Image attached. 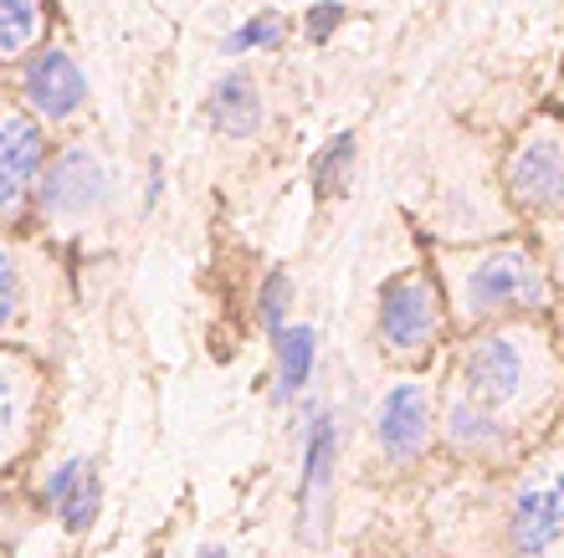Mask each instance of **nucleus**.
Masks as SVG:
<instances>
[{
  "mask_svg": "<svg viewBox=\"0 0 564 558\" xmlns=\"http://www.w3.org/2000/svg\"><path fill=\"white\" fill-rule=\"evenodd\" d=\"M98 502H104V486H98V477H93V471H83V477H77V486L73 492H67V497H62V528L67 533H83L93 523V517H98Z\"/></svg>",
  "mask_w": 564,
  "mask_h": 558,
  "instance_id": "nucleus-16",
  "label": "nucleus"
},
{
  "mask_svg": "<svg viewBox=\"0 0 564 558\" xmlns=\"http://www.w3.org/2000/svg\"><path fill=\"white\" fill-rule=\"evenodd\" d=\"M83 471H88V461H62L57 471H52V477H46V486H42V502L46 507H62V497H67V492H73L77 486V477H83Z\"/></svg>",
  "mask_w": 564,
  "mask_h": 558,
  "instance_id": "nucleus-21",
  "label": "nucleus"
},
{
  "mask_svg": "<svg viewBox=\"0 0 564 558\" xmlns=\"http://www.w3.org/2000/svg\"><path fill=\"white\" fill-rule=\"evenodd\" d=\"M42 123L26 113H6L0 118V216H15L26 206V195L42 179Z\"/></svg>",
  "mask_w": 564,
  "mask_h": 558,
  "instance_id": "nucleus-10",
  "label": "nucleus"
},
{
  "mask_svg": "<svg viewBox=\"0 0 564 558\" xmlns=\"http://www.w3.org/2000/svg\"><path fill=\"white\" fill-rule=\"evenodd\" d=\"M334 456H339V426L334 415H324L318 405H308L303 426H297V517H303V533L318 538L328 517V502H334Z\"/></svg>",
  "mask_w": 564,
  "mask_h": 558,
  "instance_id": "nucleus-4",
  "label": "nucleus"
},
{
  "mask_svg": "<svg viewBox=\"0 0 564 558\" xmlns=\"http://www.w3.org/2000/svg\"><path fill=\"white\" fill-rule=\"evenodd\" d=\"M21 98H26L36 123H67L88 103V77L62 46H42L21 67Z\"/></svg>",
  "mask_w": 564,
  "mask_h": 558,
  "instance_id": "nucleus-8",
  "label": "nucleus"
},
{
  "mask_svg": "<svg viewBox=\"0 0 564 558\" xmlns=\"http://www.w3.org/2000/svg\"><path fill=\"white\" fill-rule=\"evenodd\" d=\"M508 195L523 210H560L564 206V133L539 123L519 139L508 160Z\"/></svg>",
  "mask_w": 564,
  "mask_h": 558,
  "instance_id": "nucleus-7",
  "label": "nucleus"
},
{
  "mask_svg": "<svg viewBox=\"0 0 564 558\" xmlns=\"http://www.w3.org/2000/svg\"><path fill=\"white\" fill-rule=\"evenodd\" d=\"M268 118V103H262V88H257L252 73H226L210 83L206 92V123L226 139H252Z\"/></svg>",
  "mask_w": 564,
  "mask_h": 558,
  "instance_id": "nucleus-11",
  "label": "nucleus"
},
{
  "mask_svg": "<svg viewBox=\"0 0 564 558\" xmlns=\"http://www.w3.org/2000/svg\"><path fill=\"white\" fill-rule=\"evenodd\" d=\"M144 200H149V206L160 200V164H149V190H144Z\"/></svg>",
  "mask_w": 564,
  "mask_h": 558,
  "instance_id": "nucleus-23",
  "label": "nucleus"
},
{
  "mask_svg": "<svg viewBox=\"0 0 564 558\" xmlns=\"http://www.w3.org/2000/svg\"><path fill=\"white\" fill-rule=\"evenodd\" d=\"M339 15H344V6H313V36H318V42H324L328 36V26H339Z\"/></svg>",
  "mask_w": 564,
  "mask_h": 558,
  "instance_id": "nucleus-22",
  "label": "nucleus"
},
{
  "mask_svg": "<svg viewBox=\"0 0 564 558\" xmlns=\"http://www.w3.org/2000/svg\"><path fill=\"white\" fill-rule=\"evenodd\" d=\"M508 538L519 558H544L564 538V467H539L519 482Z\"/></svg>",
  "mask_w": 564,
  "mask_h": 558,
  "instance_id": "nucleus-6",
  "label": "nucleus"
},
{
  "mask_svg": "<svg viewBox=\"0 0 564 558\" xmlns=\"http://www.w3.org/2000/svg\"><path fill=\"white\" fill-rule=\"evenodd\" d=\"M560 277H564V247H560Z\"/></svg>",
  "mask_w": 564,
  "mask_h": 558,
  "instance_id": "nucleus-25",
  "label": "nucleus"
},
{
  "mask_svg": "<svg viewBox=\"0 0 564 558\" xmlns=\"http://www.w3.org/2000/svg\"><path fill=\"white\" fill-rule=\"evenodd\" d=\"M104 200H108V169L88 144H67L57 160L46 164V175L36 179V206H42V216H57V221H83Z\"/></svg>",
  "mask_w": 564,
  "mask_h": 558,
  "instance_id": "nucleus-5",
  "label": "nucleus"
},
{
  "mask_svg": "<svg viewBox=\"0 0 564 558\" xmlns=\"http://www.w3.org/2000/svg\"><path fill=\"white\" fill-rule=\"evenodd\" d=\"M278 42H282V21L272 11H262V15H247V21L221 42V52L226 57H247V52H272Z\"/></svg>",
  "mask_w": 564,
  "mask_h": 558,
  "instance_id": "nucleus-15",
  "label": "nucleus"
},
{
  "mask_svg": "<svg viewBox=\"0 0 564 558\" xmlns=\"http://www.w3.org/2000/svg\"><path fill=\"white\" fill-rule=\"evenodd\" d=\"M313 353H318V338L308 324H282L278 328V400H293L308 390L313 380Z\"/></svg>",
  "mask_w": 564,
  "mask_h": 558,
  "instance_id": "nucleus-13",
  "label": "nucleus"
},
{
  "mask_svg": "<svg viewBox=\"0 0 564 558\" xmlns=\"http://www.w3.org/2000/svg\"><path fill=\"white\" fill-rule=\"evenodd\" d=\"M349 164H355V133H339L334 144L318 154V185H344L349 179Z\"/></svg>",
  "mask_w": 564,
  "mask_h": 558,
  "instance_id": "nucleus-17",
  "label": "nucleus"
},
{
  "mask_svg": "<svg viewBox=\"0 0 564 558\" xmlns=\"http://www.w3.org/2000/svg\"><path fill=\"white\" fill-rule=\"evenodd\" d=\"M15 420H21V384H15L11 364L0 359V456H6V446L15 436Z\"/></svg>",
  "mask_w": 564,
  "mask_h": 558,
  "instance_id": "nucleus-18",
  "label": "nucleus"
},
{
  "mask_svg": "<svg viewBox=\"0 0 564 558\" xmlns=\"http://www.w3.org/2000/svg\"><path fill=\"white\" fill-rule=\"evenodd\" d=\"M544 277L523 247H492L462 272V308L467 318H488L498 308H544Z\"/></svg>",
  "mask_w": 564,
  "mask_h": 558,
  "instance_id": "nucleus-1",
  "label": "nucleus"
},
{
  "mask_svg": "<svg viewBox=\"0 0 564 558\" xmlns=\"http://www.w3.org/2000/svg\"><path fill=\"white\" fill-rule=\"evenodd\" d=\"M200 558H226V554H221V548H206V554H200Z\"/></svg>",
  "mask_w": 564,
  "mask_h": 558,
  "instance_id": "nucleus-24",
  "label": "nucleus"
},
{
  "mask_svg": "<svg viewBox=\"0 0 564 558\" xmlns=\"http://www.w3.org/2000/svg\"><path fill=\"white\" fill-rule=\"evenodd\" d=\"M288 297H293V282H288V272H272L268 282H262V324L278 333L282 328V313H288Z\"/></svg>",
  "mask_w": 564,
  "mask_h": 558,
  "instance_id": "nucleus-19",
  "label": "nucleus"
},
{
  "mask_svg": "<svg viewBox=\"0 0 564 558\" xmlns=\"http://www.w3.org/2000/svg\"><path fill=\"white\" fill-rule=\"evenodd\" d=\"M436 333H442V297L426 272H405L380 287V343L395 359H421Z\"/></svg>",
  "mask_w": 564,
  "mask_h": 558,
  "instance_id": "nucleus-2",
  "label": "nucleus"
},
{
  "mask_svg": "<svg viewBox=\"0 0 564 558\" xmlns=\"http://www.w3.org/2000/svg\"><path fill=\"white\" fill-rule=\"evenodd\" d=\"M15 308H21V277H15V256L0 247V328L15 318Z\"/></svg>",
  "mask_w": 564,
  "mask_h": 558,
  "instance_id": "nucleus-20",
  "label": "nucleus"
},
{
  "mask_svg": "<svg viewBox=\"0 0 564 558\" xmlns=\"http://www.w3.org/2000/svg\"><path fill=\"white\" fill-rule=\"evenodd\" d=\"M446 441L457 451H492L503 441V420H498V411L477 405L473 395L452 390V400H446Z\"/></svg>",
  "mask_w": 564,
  "mask_h": 558,
  "instance_id": "nucleus-12",
  "label": "nucleus"
},
{
  "mask_svg": "<svg viewBox=\"0 0 564 558\" xmlns=\"http://www.w3.org/2000/svg\"><path fill=\"white\" fill-rule=\"evenodd\" d=\"M462 395L503 415L529 390V338L523 333H482L462 359Z\"/></svg>",
  "mask_w": 564,
  "mask_h": 558,
  "instance_id": "nucleus-3",
  "label": "nucleus"
},
{
  "mask_svg": "<svg viewBox=\"0 0 564 558\" xmlns=\"http://www.w3.org/2000/svg\"><path fill=\"white\" fill-rule=\"evenodd\" d=\"M42 36V0H0V57H21Z\"/></svg>",
  "mask_w": 564,
  "mask_h": 558,
  "instance_id": "nucleus-14",
  "label": "nucleus"
},
{
  "mask_svg": "<svg viewBox=\"0 0 564 558\" xmlns=\"http://www.w3.org/2000/svg\"><path fill=\"white\" fill-rule=\"evenodd\" d=\"M426 436H431V400H426V384L405 380V384H390L380 411H375V446L386 461L405 467L426 451Z\"/></svg>",
  "mask_w": 564,
  "mask_h": 558,
  "instance_id": "nucleus-9",
  "label": "nucleus"
}]
</instances>
